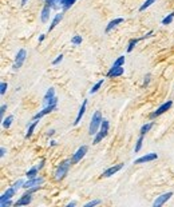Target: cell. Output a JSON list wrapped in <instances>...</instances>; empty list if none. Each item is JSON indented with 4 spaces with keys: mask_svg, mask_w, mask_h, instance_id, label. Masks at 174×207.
I'll return each mask as SVG.
<instances>
[{
    "mask_svg": "<svg viewBox=\"0 0 174 207\" xmlns=\"http://www.w3.org/2000/svg\"><path fill=\"white\" fill-rule=\"evenodd\" d=\"M70 164H72L71 159H64L63 162H60L58 168H56V171H55V179L56 180H62L63 178L67 175L68 168H70Z\"/></svg>",
    "mask_w": 174,
    "mask_h": 207,
    "instance_id": "obj_1",
    "label": "cell"
},
{
    "mask_svg": "<svg viewBox=\"0 0 174 207\" xmlns=\"http://www.w3.org/2000/svg\"><path fill=\"white\" fill-rule=\"evenodd\" d=\"M102 114H100V111H95L94 115H92L91 118V122H90V128H88V134L90 135H94V134H96V131H98L99 126L102 124Z\"/></svg>",
    "mask_w": 174,
    "mask_h": 207,
    "instance_id": "obj_2",
    "label": "cell"
},
{
    "mask_svg": "<svg viewBox=\"0 0 174 207\" xmlns=\"http://www.w3.org/2000/svg\"><path fill=\"white\" fill-rule=\"evenodd\" d=\"M108 127H110V123H108V120H107V119H103V120H102V124H100L99 132L96 134V136H95V139H94V142H92V143H94V144H98L99 142L107 135Z\"/></svg>",
    "mask_w": 174,
    "mask_h": 207,
    "instance_id": "obj_3",
    "label": "cell"
},
{
    "mask_svg": "<svg viewBox=\"0 0 174 207\" xmlns=\"http://www.w3.org/2000/svg\"><path fill=\"white\" fill-rule=\"evenodd\" d=\"M16 194V190L14 187H10L7 190L6 193L2 195V198H0V206L2 207H7V206H11L12 202H11V198L14 197Z\"/></svg>",
    "mask_w": 174,
    "mask_h": 207,
    "instance_id": "obj_4",
    "label": "cell"
},
{
    "mask_svg": "<svg viewBox=\"0 0 174 207\" xmlns=\"http://www.w3.org/2000/svg\"><path fill=\"white\" fill-rule=\"evenodd\" d=\"M26 56H27V52L26 50H19L18 52V55H16V58H15V63H14V66H12V70H19L20 67L23 66V63H24V60H26Z\"/></svg>",
    "mask_w": 174,
    "mask_h": 207,
    "instance_id": "obj_5",
    "label": "cell"
},
{
    "mask_svg": "<svg viewBox=\"0 0 174 207\" xmlns=\"http://www.w3.org/2000/svg\"><path fill=\"white\" fill-rule=\"evenodd\" d=\"M172 106H173V102H172V100H168L166 103L161 104L154 112H151V114H150V119H154V118H157V116H159V115H162V114H165L169 108L172 107Z\"/></svg>",
    "mask_w": 174,
    "mask_h": 207,
    "instance_id": "obj_6",
    "label": "cell"
},
{
    "mask_svg": "<svg viewBox=\"0 0 174 207\" xmlns=\"http://www.w3.org/2000/svg\"><path fill=\"white\" fill-rule=\"evenodd\" d=\"M87 150H88V147L87 146H80V147L76 150V152L72 155V158H71V162H72V164H76L78 162L82 159V158L86 155V152H87Z\"/></svg>",
    "mask_w": 174,
    "mask_h": 207,
    "instance_id": "obj_7",
    "label": "cell"
},
{
    "mask_svg": "<svg viewBox=\"0 0 174 207\" xmlns=\"http://www.w3.org/2000/svg\"><path fill=\"white\" fill-rule=\"evenodd\" d=\"M172 197H173V193H172V191L165 193V194H162L161 197L157 198V199L154 201V203H153V206H154V207H159V206H162V205L165 203V202H168Z\"/></svg>",
    "mask_w": 174,
    "mask_h": 207,
    "instance_id": "obj_8",
    "label": "cell"
},
{
    "mask_svg": "<svg viewBox=\"0 0 174 207\" xmlns=\"http://www.w3.org/2000/svg\"><path fill=\"white\" fill-rule=\"evenodd\" d=\"M44 182L43 178H40V176H36V178H32V179H30L28 182H24V184H23V188H31V187H35V186H40Z\"/></svg>",
    "mask_w": 174,
    "mask_h": 207,
    "instance_id": "obj_9",
    "label": "cell"
},
{
    "mask_svg": "<svg viewBox=\"0 0 174 207\" xmlns=\"http://www.w3.org/2000/svg\"><path fill=\"white\" fill-rule=\"evenodd\" d=\"M157 158H158V155H157L155 152H150V154H146V155L138 158L134 163L135 164H141V163H146V162H153V160H155Z\"/></svg>",
    "mask_w": 174,
    "mask_h": 207,
    "instance_id": "obj_10",
    "label": "cell"
},
{
    "mask_svg": "<svg viewBox=\"0 0 174 207\" xmlns=\"http://www.w3.org/2000/svg\"><path fill=\"white\" fill-rule=\"evenodd\" d=\"M55 108H56V104L46 106V107H44V110H42V111H39L38 114H36V115H34V120H38V119H40V118H43L44 115H47V114L52 112Z\"/></svg>",
    "mask_w": 174,
    "mask_h": 207,
    "instance_id": "obj_11",
    "label": "cell"
},
{
    "mask_svg": "<svg viewBox=\"0 0 174 207\" xmlns=\"http://www.w3.org/2000/svg\"><path fill=\"white\" fill-rule=\"evenodd\" d=\"M123 167V163H119V164H115V166H112V167L110 168H107L106 171H103L102 174V178H108V176H111V175H114V174H117L121 168Z\"/></svg>",
    "mask_w": 174,
    "mask_h": 207,
    "instance_id": "obj_12",
    "label": "cell"
},
{
    "mask_svg": "<svg viewBox=\"0 0 174 207\" xmlns=\"http://www.w3.org/2000/svg\"><path fill=\"white\" fill-rule=\"evenodd\" d=\"M31 201H32V194L28 193V191H26V194H23L22 198H20V199L15 203V206H26V205H30Z\"/></svg>",
    "mask_w": 174,
    "mask_h": 207,
    "instance_id": "obj_13",
    "label": "cell"
},
{
    "mask_svg": "<svg viewBox=\"0 0 174 207\" xmlns=\"http://www.w3.org/2000/svg\"><path fill=\"white\" fill-rule=\"evenodd\" d=\"M123 68L122 67H111V70L107 72V78H118V76L123 75Z\"/></svg>",
    "mask_w": 174,
    "mask_h": 207,
    "instance_id": "obj_14",
    "label": "cell"
},
{
    "mask_svg": "<svg viewBox=\"0 0 174 207\" xmlns=\"http://www.w3.org/2000/svg\"><path fill=\"white\" fill-rule=\"evenodd\" d=\"M62 19H63V14H62V12H60V14H56V15H55V18L52 19V22H51V24H50V27H48V31H52V30H54V28L58 26L60 22H62Z\"/></svg>",
    "mask_w": 174,
    "mask_h": 207,
    "instance_id": "obj_15",
    "label": "cell"
},
{
    "mask_svg": "<svg viewBox=\"0 0 174 207\" xmlns=\"http://www.w3.org/2000/svg\"><path fill=\"white\" fill-rule=\"evenodd\" d=\"M86 106H87V100H83V103H82V106H80V108H79L78 116H76V119H75V122H74L75 126L79 124V122H80V119H82V116L84 115V111H86Z\"/></svg>",
    "mask_w": 174,
    "mask_h": 207,
    "instance_id": "obj_16",
    "label": "cell"
},
{
    "mask_svg": "<svg viewBox=\"0 0 174 207\" xmlns=\"http://www.w3.org/2000/svg\"><path fill=\"white\" fill-rule=\"evenodd\" d=\"M50 12H51V7H48V6L43 7V10H42V22L43 23L48 22V19H50Z\"/></svg>",
    "mask_w": 174,
    "mask_h": 207,
    "instance_id": "obj_17",
    "label": "cell"
},
{
    "mask_svg": "<svg viewBox=\"0 0 174 207\" xmlns=\"http://www.w3.org/2000/svg\"><path fill=\"white\" fill-rule=\"evenodd\" d=\"M122 22H123L122 18H117V19H114V20H111V22L107 24V27H106V32H110L115 26H118V24H121Z\"/></svg>",
    "mask_w": 174,
    "mask_h": 207,
    "instance_id": "obj_18",
    "label": "cell"
},
{
    "mask_svg": "<svg viewBox=\"0 0 174 207\" xmlns=\"http://www.w3.org/2000/svg\"><path fill=\"white\" fill-rule=\"evenodd\" d=\"M75 2H76V0H62V2H60V6H62V8L64 11H67V10H70L71 6Z\"/></svg>",
    "mask_w": 174,
    "mask_h": 207,
    "instance_id": "obj_19",
    "label": "cell"
},
{
    "mask_svg": "<svg viewBox=\"0 0 174 207\" xmlns=\"http://www.w3.org/2000/svg\"><path fill=\"white\" fill-rule=\"evenodd\" d=\"M38 166L36 167H32L31 170H28L27 174H26V176L28 178V179H32V178H36V175H38Z\"/></svg>",
    "mask_w": 174,
    "mask_h": 207,
    "instance_id": "obj_20",
    "label": "cell"
},
{
    "mask_svg": "<svg viewBox=\"0 0 174 207\" xmlns=\"http://www.w3.org/2000/svg\"><path fill=\"white\" fill-rule=\"evenodd\" d=\"M142 40V38H139V39H131L130 42H129V46H127V52H131L133 50H134V47H135V44L141 42Z\"/></svg>",
    "mask_w": 174,
    "mask_h": 207,
    "instance_id": "obj_21",
    "label": "cell"
},
{
    "mask_svg": "<svg viewBox=\"0 0 174 207\" xmlns=\"http://www.w3.org/2000/svg\"><path fill=\"white\" fill-rule=\"evenodd\" d=\"M46 2V6L51 7V8H58V6L60 4L62 0H44Z\"/></svg>",
    "mask_w": 174,
    "mask_h": 207,
    "instance_id": "obj_22",
    "label": "cell"
},
{
    "mask_svg": "<svg viewBox=\"0 0 174 207\" xmlns=\"http://www.w3.org/2000/svg\"><path fill=\"white\" fill-rule=\"evenodd\" d=\"M54 96H55V90H54V88H48L47 92H46V95H44V102H47V100L52 99Z\"/></svg>",
    "mask_w": 174,
    "mask_h": 207,
    "instance_id": "obj_23",
    "label": "cell"
},
{
    "mask_svg": "<svg viewBox=\"0 0 174 207\" xmlns=\"http://www.w3.org/2000/svg\"><path fill=\"white\" fill-rule=\"evenodd\" d=\"M12 120H14V115H10V116H7L6 119L3 120V127H4V128H10V127H11V123H12Z\"/></svg>",
    "mask_w": 174,
    "mask_h": 207,
    "instance_id": "obj_24",
    "label": "cell"
},
{
    "mask_svg": "<svg viewBox=\"0 0 174 207\" xmlns=\"http://www.w3.org/2000/svg\"><path fill=\"white\" fill-rule=\"evenodd\" d=\"M102 84H103V79H100L98 83H95L94 86H92V88L90 90V94L92 95V94H95V92H98V90H99L100 87H102Z\"/></svg>",
    "mask_w": 174,
    "mask_h": 207,
    "instance_id": "obj_25",
    "label": "cell"
},
{
    "mask_svg": "<svg viewBox=\"0 0 174 207\" xmlns=\"http://www.w3.org/2000/svg\"><path fill=\"white\" fill-rule=\"evenodd\" d=\"M36 124H38V122H34L30 127H28V130H27V134H26V139H28V138H31V135L34 134V130H35V127H36Z\"/></svg>",
    "mask_w": 174,
    "mask_h": 207,
    "instance_id": "obj_26",
    "label": "cell"
},
{
    "mask_svg": "<svg viewBox=\"0 0 174 207\" xmlns=\"http://www.w3.org/2000/svg\"><path fill=\"white\" fill-rule=\"evenodd\" d=\"M151 127H153V123H151V122H150V123H147V124H143L142 127H141V135H145L146 132H149Z\"/></svg>",
    "mask_w": 174,
    "mask_h": 207,
    "instance_id": "obj_27",
    "label": "cell"
},
{
    "mask_svg": "<svg viewBox=\"0 0 174 207\" xmlns=\"http://www.w3.org/2000/svg\"><path fill=\"white\" fill-rule=\"evenodd\" d=\"M142 143H143V135H141L138 138V140H137V144H135V148H134L135 152H139L141 151V148H142Z\"/></svg>",
    "mask_w": 174,
    "mask_h": 207,
    "instance_id": "obj_28",
    "label": "cell"
},
{
    "mask_svg": "<svg viewBox=\"0 0 174 207\" xmlns=\"http://www.w3.org/2000/svg\"><path fill=\"white\" fill-rule=\"evenodd\" d=\"M173 19H174V12H172V14H169L166 18L162 19V24L163 26H168V24H170L173 22Z\"/></svg>",
    "mask_w": 174,
    "mask_h": 207,
    "instance_id": "obj_29",
    "label": "cell"
},
{
    "mask_svg": "<svg viewBox=\"0 0 174 207\" xmlns=\"http://www.w3.org/2000/svg\"><path fill=\"white\" fill-rule=\"evenodd\" d=\"M154 3H155V0H146V2H145V3L142 4V6L139 7V11H141V12L145 11L146 8H149V7L151 6V4H154Z\"/></svg>",
    "mask_w": 174,
    "mask_h": 207,
    "instance_id": "obj_30",
    "label": "cell"
},
{
    "mask_svg": "<svg viewBox=\"0 0 174 207\" xmlns=\"http://www.w3.org/2000/svg\"><path fill=\"white\" fill-rule=\"evenodd\" d=\"M123 64H125V56H119V58L114 62V64H112V66H114V67H122Z\"/></svg>",
    "mask_w": 174,
    "mask_h": 207,
    "instance_id": "obj_31",
    "label": "cell"
},
{
    "mask_svg": "<svg viewBox=\"0 0 174 207\" xmlns=\"http://www.w3.org/2000/svg\"><path fill=\"white\" fill-rule=\"evenodd\" d=\"M71 43H72V44H75V46H79V44H82V36L75 35L74 38L71 39Z\"/></svg>",
    "mask_w": 174,
    "mask_h": 207,
    "instance_id": "obj_32",
    "label": "cell"
},
{
    "mask_svg": "<svg viewBox=\"0 0 174 207\" xmlns=\"http://www.w3.org/2000/svg\"><path fill=\"white\" fill-rule=\"evenodd\" d=\"M23 184H24V182H23V179H19L18 182H15L14 184H12V187H14L16 191H18V190L20 188V187H23Z\"/></svg>",
    "mask_w": 174,
    "mask_h": 207,
    "instance_id": "obj_33",
    "label": "cell"
},
{
    "mask_svg": "<svg viewBox=\"0 0 174 207\" xmlns=\"http://www.w3.org/2000/svg\"><path fill=\"white\" fill-rule=\"evenodd\" d=\"M7 88H8V84H7L6 82H3L2 84H0V94H2V95H4V94H6Z\"/></svg>",
    "mask_w": 174,
    "mask_h": 207,
    "instance_id": "obj_34",
    "label": "cell"
},
{
    "mask_svg": "<svg viewBox=\"0 0 174 207\" xmlns=\"http://www.w3.org/2000/svg\"><path fill=\"white\" fill-rule=\"evenodd\" d=\"M62 60H63V55L60 54V55L58 56V58H56V59L54 60V62H52V66H56V64H59L60 62H62Z\"/></svg>",
    "mask_w": 174,
    "mask_h": 207,
    "instance_id": "obj_35",
    "label": "cell"
},
{
    "mask_svg": "<svg viewBox=\"0 0 174 207\" xmlns=\"http://www.w3.org/2000/svg\"><path fill=\"white\" fill-rule=\"evenodd\" d=\"M99 203H100V201L96 199V201H91V202H88V203H86L84 206H86V207H91V206H96V205H99Z\"/></svg>",
    "mask_w": 174,
    "mask_h": 207,
    "instance_id": "obj_36",
    "label": "cell"
},
{
    "mask_svg": "<svg viewBox=\"0 0 174 207\" xmlns=\"http://www.w3.org/2000/svg\"><path fill=\"white\" fill-rule=\"evenodd\" d=\"M149 82H150V75H146V78H145V82H143V87H146Z\"/></svg>",
    "mask_w": 174,
    "mask_h": 207,
    "instance_id": "obj_37",
    "label": "cell"
},
{
    "mask_svg": "<svg viewBox=\"0 0 174 207\" xmlns=\"http://www.w3.org/2000/svg\"><path fill=\"white\" fill-rule=\"evenodd\" d=\"M6 110H7V106L3 104L2 108H0V115H2V116H4V112H6Z\"/></svg>",
    "mask_w": 174,
    "mask_h": 207,
    "instance_id": "obj_38",
    "label": "cell"
},
{
    "mask_svg": "<svg viewBox=\"0 0 174 207\" xmlns=\"http://www.w3.org/2000/svg\"><path fill=\"white\" fill-rule=\"evenodd\" d=\"M4 155H6V147H2V148H0V156H4Z\"/></svg>",
    "mask_w": 174,
    "mask_h": 207,
    "instance_id": "obj_39",
    "label": "cell"
},
{
    "mask_svg": "<svg viewBox=\"0 0 174 207\" xmlns=\"http://www.w3.org/2000/svg\"><path fill=\"white\" fill-rule=\"evenodd\" d=\"M54 134H55V130H48V132H47V136H52V135H54Z\"/></svg>",
    "mask_w": 174,
    "mask_h": 207,
    "instance_id": "obj_40",
    "label": "cell"
},
{
    "mask_svg": "<svg viewBox=\"0 0 174 207\" xmlns=\"http://www.w3.org/2000/svg\"><path fill=\"white\" fill-rule=\"evenodd\" d=\"M43 166H44V159L40 160V163H39V166H38V168H39V170H40V168H43Z\"/></svg>",
    "mask_w": 174,
    "mask_h": 207,
    "instance_id": "obj_41",
    "label": "cell"
},
{
    "mask_svg": "<svg viewBox=\"0 0 174 207\" xmlns=\"http://www.w3.org/2000/svg\"><path fill=\"white\" fill-rule=\"evenodd\" d=\"M44 38H46V35H40V36H39V43H40V42H43Z\"/></svg>",
    "mask_w": 174,
    "mask_h": 207,
    "instance_id": "obj_42",
    "label": "cell"
},
{
    "mask_svg": "<svg viewBox=\"0 0 174 207\" xmlns=\"http://www.w3.org/2000/svg\"><path fill=\"white\" fill-rule=\"evenodd\" d=\"M75 205H76L75 202H71V203H68V205H67V207H74Z\"/></svg>",
    "mask_w": 174,
    "mask_h": 207,
    "instance_id": "obj_43",
    "label": "cell"
},
{
    "mask_svg": "<svg viewBox=\"0 0 174 207\" xmlns=\"http://www.w3.org/2000/svg\"><path fill=\"white\" fill-rule=\"evenodd\" d=\"M26 4H27V0H22V6L24 7V6H26Z\"/></svg>",
    "mask_w": 174,
    "mask_h": 207,
    "instance_id": "obj_44",
    "label": "cell"
},
{
    "mask_svg": "<svg viewBox=\"0 0 174 207\" xmlns=\"http://www.w3.org/2000/svg\"><path fill=\"white\" fill-rule=\"evenodd\" d=\"M50 143H51V146H56V142H55V140H51Z\"/></svg>",
    "mask_w": 174,
    "mask_h": 207,
    "instance_id": "obj_45",
    "label": "cell"
}]
</instances>
